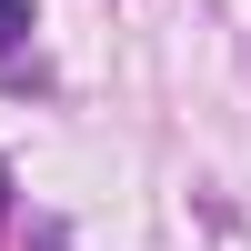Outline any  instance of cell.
I'll use <instances>...</instances> for the list:
<instances>
[{"mask_svg": "<svg viewBox=\"0 0 251 251\" xmlns=\"http://www.w3.org/2000/svg\"><path fill=\"white\" fill-rule=\"evenodd\" d=\"M30 30H40V10H30V0H0V60H10Z\"/></svg>", "mask_w": 251, "mask_h": 251, "instance_id": "cell-1", "label": "cell"}, {"mask_svg": "<svg viewBox=\"0 0 251 251\" xmlns=\"http://www.w3.org/2000/svg\"><path fill=\"white\" fill-rule=\"evenodd\" d=\"M0 211H10V171H0Z\"/></svg>", "mask_w": 251, "mask_h": 251, "instance_id": "cell-2", "label": "cell"}]
</instances>
